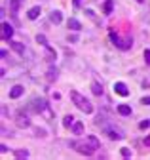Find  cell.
I'll return each mask as SVG.
<instances>
[{
    "mask_svg": "<svg viewBox=\"0 0 150 160\" xmlns=\"http://www.w3.org/2000/svg\"><path fill=\"white\" fill-rule=\"evenodd\" d=\"M36 42L42 44V46H48V40H46V36H44V34H38V36H36Z\"/></svg>",
    "mask_w": 150,
    "mask_h": 160,
    "instance_id": "ffe728a7",
    "label": "cell"
},
{
    "mask_svg": "<svg viewBox=\"0 0 150 160\" xmlns=\"http://www.w3.org/2000/svg\"><path fill=\"white\" fill-rule=\"evenodd\" d=\"M144 61H146V65L150 67V50H144Z\"/></svg>",
    "mask_w": 150,
    "mask_h": 160,
    "instance_id": "603a6c76",
    "label": "cell"
},
{
    "mask_svg": "<svg viewBox=\"0 0 150 160\" xmlns=\"http://www.w3.org/2000/svg\"><path fill=\"white\" fill-rule=\"evenodd\" d=\"M49 19H51V21H53L55 25H59V23L63 21V15H61V12L55 10V12H51V13H49Z\"/></svg>",
    "mask_w": 150,
    "mask_h": 160,
    "instance_id": "9c48e42d",
    "label": "cell"
},
{
    "mask_svg": "<svg viewBox=\"0 0 150 160\" xmlns=\"http://www.w3.org/2000/svg\"><path fill=\"white\" fill-rule=\"evenodd\" d=\"M17 126H19V128H29L30 126V120L25 114H19V116H17Z\"/></svg>",
    "mask_w": 150,
    "mask_h": 160,
    "instance_id": "ba28073f",
    "label": "cell"
},
{
    "mask_svg": "<svg viewBox=\"0 0 150 160\" xmlns=\"http://www.w3.org/2000/svg\"><path fill=\"white\" fill-rule=\"evenodd\" d=\"M112 6H114V2H112V0H106V2L103 4V13H106V15H108V13L112 12Z\"/></svg>",
    "mask_w": 150,
    "mask_h": 160,
    "instance_id": "ac0fdd59",
    "label": "cell"
},
{
    "mask_svg": "<svg viewBox=\"0 0 150 160\" xmlns=\"http://www.w3.org/2000/svg\"><path fill=\"white\" fill-rule=\"evenodd\" d=\"M139 128H141V130H148V128H150V120H143V122L139 124Z\"/></svg>",
    "mask_w": 150,
    "mask_h": 160,
    "instance_id": "7402d4cb",
    "label": "cell"
},
{
    "mask_svg": "<svg viewBox=\"0 0 150 160\" xmlns=\"http://www.w3.org/2000/svg\"><path fill=\"white\" fill-rule=\"evenodd\" d=\"M72 124H74V118H72V116H65V118H63V126H65V128H70Z\"/></svg>",
    "mask_w": 150,
    "mask_h": 160,
    "instance_id": "d6986e66",
    "label": "cell"
},
{
    "mask_svg": "<svg viewBox=\"0 0 150 160\" xmlns=\"http://www.w3.org/2000/svg\"><path fill=\"white\" fill-rule=\"evenodd\" d=\"M40 12H42L40 6H34V8H30V10L27 12V17H29V19H36V17L40 15Z\"/></svg>",
    "mask_w": 150,
    "mask_h": 160,
    "instance_id": "8fae6325",
    "label": "cell"
},
{
    "mask_svg": "<svg viewBox=\"0 0 150 160\" xmlns=\"http://www.w3.org/2000/svg\"><path fill=\"white\" fill-rule=\"evenodd\" d=\"M70 147L74 151H78V152L89 156V154H93V152L99 149V139L93 137V135H89L86 139H74V141H70Z\"/></svg>",
    "mask_w": 150,
    "mask_h": 160,
    "instance_id": "6da1fadb",
    "label": "cell"
},
{
    "mask_svg": "<svg viewBox=\"0 0 150 160\" xmlns=\"http://www.w3.org/2000/svg\"><path fill=\"white\" fill-rule=\"evenodd\" d=\"M68 27H70L72 31H80V29H82V25H80L78 19H68Z\"/></svg>",
    "mask_w": 150,
    "mask_h": 160,
    "instance_id": "9a60e30c",
    "label": "cell"
},
{
    "mask_svg": "<svg viewBox=\"0 0 150 160\" xmlns=\"http://www.w3.org/2000/svg\"><path fill=\"white\" fill-rule=\"evenodd\" d=\"M105 132H106V135L110 139H124V133L120 130H116V128H105Z\"/></svg>",
    "mask_w": 150,
    "mask_h": 160,
    "instance_id": "5b68a950",
    "label": "cell"
},
{
    "mask_svg": "<svg viewBox=\"0 0 150 160\" xmlns=\"http://www.w3.org/2000/svg\"><path fill=\"white\" fill-rule=\"evenodd\" d=\"M118 112L124 114V116H129V114H131V107H129V105H120V107H118Z\"/></svg>",
    "mask_w": 150,
    "mask_h": 160,
    "instance_id": "e0dca14e",
    "label": "cell"
},
{
    "mask_svg": "<svg viewBox=\"0 0 150 160\" xmlns=\"http://www.w3.org/2000/svg\"><path fill=\"white\" fill-rule=\"evenodd\" d=\"M15 156L17 158H27L29 156V151H15Z\"/></svg>",
    "mask_w": 150,
    "mask_h": 160,
    "instance_id": "44dd1931",
    "label": "cell"
},
{
    "mask_svg": "<svg viewBox=\"0 0 150 160\" xmlns=\"http://www.w3.org/2000/svg\"><path fill=\"white\" fill-rule=\"evenodd\" d=\"M8 4H10V10L13 13H17V10H19L21 4H23V0H8Z\"/></svg>",
    "mask_w": 150,
    "mask_h": 160,
    "instance_id": "30bf717a",
    "label": "cell"
},
{
    "mask_svg": "<svg viewBox=\"0 0 150 160\" xmlns=\"http://www.w3.org/2000/svg\"><path fill=\"white\" fill-rule=\"evenodd\" d=\"M72 132L76 133V135H82V133H84V124H82V122H74V124H72Z\"/></svg>",
    "mask_w": 150,
    "mask_h": 160,
    "instance_id": "4fadbf2b",
    "label": "cell"
},
{
    "mask_svg": "<svg viewBox=\"0 0 150 160\" xmlns=\"http://www.w3.org/2000/svg\"><path fill=\"white\" fill-rule=\"evenodd\" d=\"M23 92H25L23 86H13V88L10 90V99H17L19 95H23Z\"/></svg>",
    "mask_w": 150,
    "mask_h": 160,
    "instance_id": "52a82bcc",
    "label": "cell"
},
{
    "mask_svg": "<svg viewBox=\"0 0 150 160\" xmlns=\"http://www.w3.org/2000/svg\"><path fill=\"white\" fill-rule=\"evenodd\" d=\"M122 156H125V158L131 156V151H129V149H122Z\"/></svg>",
    "mask_w": 150,
    "mask_h": 160,
    "instance_id": "cb8c5ba5",
    "label": "cell"
},
{
    "mask_svg": "<svg viewBox=\"0 0 150 160\" xmlns=\"http://www.w3.org/2000/svg\"><path fill=\"white\" fill-rule=\"evenodd\" d=\"M141 103H143V105H150V97H143Z\"/></svg>",
    "mask_w": 150,
    "mask_h": 160,
    "instance_id": "d4e9b609",
    "label": "cell"
},
{
    "mask_svg": "<svg viewBox=\"0 0 150 160\" xmlns=\"http://www.w3.org/2000/svg\"><path fill=\"white\" fill-rule=\"evenodd\" d=\"M12 44V48L17 52V53H25V46L21 44V42H10Z\"/></svg>",
    "mask_w": 150,
    "mask_h": 160,
    "instance_id": "2e32d148",
    "label": "cell"
},
{
    "mask_svg": "<svg viewBox=\"0 0 150 160\" xmlns=\"http://www.w3.org/2000/svg\"><path fill=\"white\" fill-rule=\"evenodd\" d=\"M57 74H59V72H57V69H55V67H49V69H48V72H46V76H48L49 82H53V80L57 78Z\"/></svg>",
    "mask_w": 150,
    "mask_h": 160,
    "instance_id": "7c38bea8",
    "label": "cell"
},
{
    "mask_svg": "<svg viewBox=\"0 0 150 160\" xmlns=\"http://www.w3.org/2000/svg\"><path fill=\"white\" fill-rule=\"evenodd\" d=\"M110 40H112V44H114L116 48H120V50H129L131 48V38H120L116 32H110Z\"/></svg>",
    "mask_w": 150,
    "mask_h": 160,
    "instance_id": "3957f363",
    "label": "cell"
},
{
    "mask_svg": "<svg viewBox=\"0 0 150 160\" xmlns=\"http://www.w3.org/2000/svg\"><path fill=\"white\" fill-rule=\"evenodd\" d=\"M68 40H70V42H78V36L72 34V36H68Z\"/></svg>",
    "mask_w": 150,
    "mask_h": 160,
    "instance_id": "4316f807",
    "label": "cell"
},
{
    "mask_svg": "<svg viewBox=\"0 0 150 160\" xmlns=\"http://www.w3.org/2000/svg\"><path fill=\"white\" fill-rule=\"evenodd\" d=\"M144 145H146V147H150V135H148V137L144 139Z\"/></svg>",
    "mask_w": 150,
    "mask_h": 160,
    "instance_id": "83f0119b",
    "label": "cell"
},
{
    "mask_svg": "<svg viewBox=\"0 0 150 160\" xmlns=\"http://www.w3.org/2000/svg\"><path fill=\"white\" fill-rule=\"evenodd\" d=\"M91 92L95 93V95H103V86H101L99 82H93V84H91Z\"/></svg>",
    "mask_w": 150,
    "mask_h": 160,
    "instance_id": "5bb4252c",
    "label": "cell"
},
{
    "mask_svg": "<svg viewBox=\"0 0 150 160\" xmlns=\"http://www.w3.org/2000/svg\"><path fill=\"white\" fill-rule=\"evenodd\" d=\"M70 99H72V103L76 105L82 112H86V114H91L93 112V105L87 101L84 95H80L78 92H70Z\"/></svg>",
    "mask_w": 150,
    "mask_h": 160,
    "instance_id": "7a4b0ae2",
    "label": "cell"
},
{
    "mask_svg": "<svg viewBox=\"0 0 150 160\" xmlns=\"http://www.w3.org/2000/svg\"><path fill=\"white\" fill-rule=\"evenodd\" d=\"M12 34H13V27H12L10 23H2V38H4V40H8V42H10Z\"/></svg>",
    "mask_w": 150,
    "mask_h": 160,
    "instance_id": "277c9868",
    "label": "cell"
},
{
    "mask_svg": "<svg viewBox=\"0 0 150 160\" xmlns=\"http://www.w3.org/2000/svg\"><path fill=\"white\" fill-rule=\"evenodd\" d=\"M80 2H82V0H72V6L74 8H80Z\"/></svg>",
    "mask_w": 150,
    "mask_h": 160,
    "instance_id": "484cf974",
    "label": "cell"
},
{
    "mask_svg": "<svg viewBox=\"0 0 150 160\" xmlns=\"http://www.w3.org/2000/svg\"><path fill=\"white\" fill-rule=\"evenodd\" d=\"M114 92H116L118 95H122V97H125V95L129 93V90L125 88V84H124V82H116V84H114Z\"/></svg>",
    "mask_w": 150,
    "mask_h": 160,
    "instance_id": "8992f818",
    "label": "cell"
}]
</instances>
